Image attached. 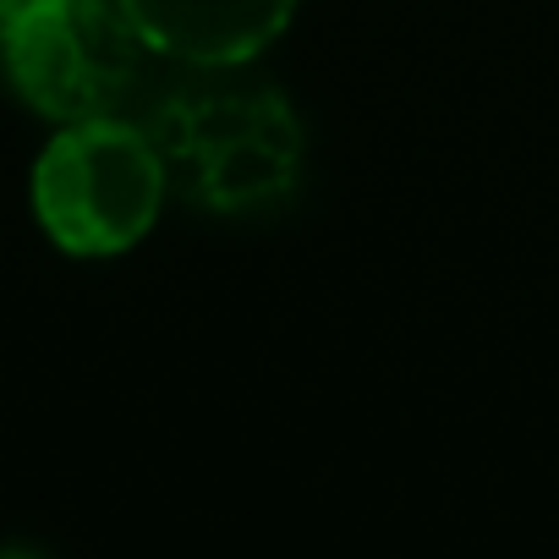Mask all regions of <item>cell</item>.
I'll return each instance as SVG.
<instances>
[{
	"label": "cell",
	"instance_id": "2",
	"mask_svg": "<svg viewBox=\"0 0 559 559\" xmlns=\"http://www.w3.org/2000/svg\"><path fill=\"white\" fill-rule=\"evenodd\" d=\"M165 154L148 132L99 116L67 121L34 165V214L72 258H116L138 247L165 209Z\"/></svg>",
	"mask_w": 559,
	"mask_h": 559
},
{
	"label": "cell",
	"instance_id": "4",
	"mask_svg": "<svg viewBox=\"0 0 559 559\" xmlns=\"http://www.w3.org/2000/svg\"><path fill=\"white\" fill-rule=\"evenodd\" d=\"M121 12L154 56L225 72L286 34L297 0H121Z\"/></svg>",
	"mask_w": 559,
	"mask_h": 559
},
{
	"label": "cell",
	"instance_id": "1",
	"mask_svg": "<svg viewBox=\"0 0 559 559\" xmlns=\"http://www.w3.org/2000/svg\"><path fill=\"white\" fill-rule=\"evenodd\" d=\"M148 138L159 143L170 181L214 214L269 209L302 170V127L269 88L198 83L159 110Z\"/></svg>",
	"mask_w": 559,
	"mask_h": 559
},
{
	"label": "cell",
	"instance_id": "5",
	"mask_svg": "<svg viewBox=\"0 0 559 559\" xmlns=\"http://www.w3.org/2000/svg\"><path fill=\"white\" fill-rule=\"evenodd\" d=\"M17 7H28V0H0V17H12Z\"/></svg>",
	"mask_w": 559,
	"mask_h": 559
},
{
	"label": "cell",
	"instance_id": "3",
	"mask_svg": "<svg viewBox=\"0 0 559 559\" xmlns=\"http://www.w3.org/2000/svg\"><path fill=\"white\" fill-rule=\"evenodd\" d=\"M143 34L121 0H28L0 17V67L17 99L50 121H99L138 83Z\"/></svg>",
	"mask_w": 559,
	"mask_h": 559
}]
</instances>
